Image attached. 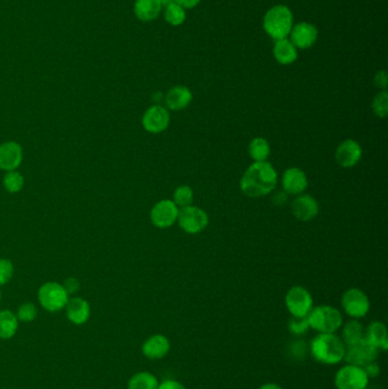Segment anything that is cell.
Instances as JSON below:
<instances>
[{"label":"cell","mask_w":388,"mask_h":389,"mask_svg":"<svg viewBox=\"0 0 388 389\" xmlns=\"http://www.w3.org/2000/svg\"><path fill=\"white\" fill-rule=\"evenodd\" d=\"M278 184V173L269 162H254L240 179V189L247 197L259 198L274 192Z\"/></svg>","instance_id":"cell-1"},{"label":"cell","mask_w":388,"mask_h":389,"mask_svg":"<svg viewBox=\"0 0 388 389\" xmlns=\"http://www.w3.org/2000/svg\"><path fill=\"white\" fill-rule=\"evenodd\" d=\"M310 353L317 362L335 366L344 360L345 344L335 334H319L311 342Z\"/></svg>","instance_id":"cell-2"},{"label":"cell","mask_w":388,"mask_h":389,"mask_svg":"<svg viewBox=\"0 0 388 389\" xmlns=\"http://www.w3.org/2000/svg\"><path fill=\"white\" fill-rule=\"evenodd\" d=\"M294 27V15L291 8L276 5L268 10L263 17V29L274 41L286 39Z\"/></svg>","instance_id":"cell-3"},{"label":"cell","mask_w":388,"mask_h":389,"mask_svg":"<svg viewBox=\"0 0 388 389\" xmlns=\"http://www.w3.org/2000/svg\"><path fill=\"white\" fill-rule=\"evenodd\" d=\"M310 329L319 334H335L343 325V314L339 310L331 305L315 306L307 314Z\"/></svg>","instance_id":"cell-4"},{"label":"cell","mask_w":388,"mask_h":389,"mask_svg":"<svg viewBox=\"0 0 388 389\" xmlns=\"http://www.w3.org/2000/svg\"><path fill=\"white\" fill-rule=\"evenodd\" d=\"M68 299L70 296L68 292L63 285L58 282H46L38 290V301L42 306V309L48 312H60L62 310H64Z\"/></svg>","instance_id":"cell-5"},{"label":"cell","mask_w":388,"mask_h":389,"mask_svg":"<svg viewBox=\"0 0 388 389\" xmlns=\"http://www.w3.org/2000/svg\"><path fill=\"white\" fill-rule=\"evenodd\" d=\"M178 223L180 228L188 235H197L204 231L209 225V215L203 208L194 205L180 208Z\"/></svg>","instance_id":"cell-6"},{"label":"cell","mask_w":388,"mask_h":389,"mask_svg":"<svg viewBox=\"0 0 388 389\" xmlns=\"http://www.w3.org/2000/svg\"><path fill=\"white\" fill-rule=\"evenodd\" d=\"M341 308L352 319L365 318L370 311V301L367 294L359 288H350L341 296Z\"/></svg>","instance_id":"cell-7"},{"label":"cell","mask_w":388,"mask_h":389,"mask_svg":"<svg viewBox=\"0 0 388 389\" xmlns=\"http://www.w3.org/2000/svg\"><path fill=\"white\" fill-rule=\"evenodd\" d=\"M378 349H376L372 342L365 338L351 345L345 346L344 361L348 364L363 368L369 363L375 362L378 357Z\"/></svg>","instance_id":"cell-8"},{"label":"cell","mask_w":388,"mask_h":389,"mask_svg":"<svg viewBox=\"0 0 388 389\" xmlns=\"http://www.w3.org/2000/svg\"><path fill=\"white\" fill-rule=\"evenodd\" d=\"M334 383L337 389H367L369 378L361 366L345 364L335 375Z\"/></svg>","instance_id":"cell-9"},{"label":"cell","mask_w":388,"mask_h":389,"mask_svg":"<svg viewBox=\"0 0 388 389\" xmlns=\"http://www.w3.org/2000/svg\"><path fill=\"white\" fill-rule=\"evenodd\" d=\"M285 305L292 316H307L313 309V297L307 288L294 286L285 296Z\"/></svg>","instance_id":"cell-10"},{"label":"cell","mask_w":388,"mask_h":389,"mask_svg":"<svg viewBox=\"0 0 388 389\" xmlns=\"http://www.w3.org/2000/svg\"><path fill=\"white\" fill-rule=\"evenodd\" d=\"M180 208L171 199H162L153 206L151 221L156 228L166 229L176 225Z\"/></svg>","instance_id":"cell-11"},{"label":"cell","mask_w":388,"mask_h":389,"mask_svg":"<svg viewBox=\"0 0 388 389\" xmlns=\"http://www.w3.org/2000/svg\"><path fill=\"white\" fill-rule=\"evenodd\" d=\"M171 115L166 106L153 105L142 116V127L147 132L153 134H162L169 128Z\"/></svg>","instance_id":"cell-12"},{"label":"cell","mask_w":388,"mask_h":389,"mask_svg":"<svg viewBox=\"0 0 388 389\" xmlns=\"http://www.w3.org/2000/svg\"><path fill=\"white\" fill-rule=\"evenodd\" d=\"M362 154L363 151L358 141L354 139H346L341 141L336 148L335 160L341 168H354L355 165L361 161Z\"/></svg>","instance_id":"cell-13"},{"label":"cell","mask_w":388,"mask_h":389,"mask_svg":"<svg viewBox=\"0 0 388 389\" xmlns=\"http://www.w3.org/2000/svg\"><path fill=\"white\" fill-rule=\"evenodd\" d=\"M291 208L294 216L302 222L312 221L319 214V203L311 194H297Z\"/></svg>","instance_id":"cell-14"},{"label":"cell","mask_w":388,"mask_h":389,"mask_svg":"<svg viewBox=\"0 0 388 389\" xmlns=\"http://www.w3.org/2000/svg\"><path fill=\"white\" fill-rule=\"evenodd\" d=\"M292 44L297 49H309L317 42L319 32L313 24L309 22H300L294 25L291 34Z\"/></svg>","instance_id":"cell-15"},{"label":"cell","mask_w":388,"mask_h":389,"mask_svg":"<svg viewBox=\"0 0 388 389\" xmlns=\"http://www.w3.org/2000/svg\"><path fill=\"white\" fill-rule=\"evenodd\" d=\"M281 186L283 190L287 194H304L309 186V180L305 172L300 168H289L284 172L281 177Z\"/></svg>","instance_id":"cell-16"},{"label":"cell","mask_w":388,"mask_h":389,"mask_svg":"<svg viewBox=\"0 0 388 389\" xmlns=\"http://www.w3.org/2000/svg\"><path fill=\"white\" fill-rule=\"evenodd\" d=\"M23 161V151L15 141L0 145V168L3 171H15Z\"/></svg>","instance_id":"cell-17"},{"label":"cell","mask_w":388,"mask_h":389,"mask_svg":"<svg viewBox=\"0 0 388 389\" xmlns=\"http://www.w3.org/2000/svg\"><path fill=\"white\" fill-rule=\"evenodd\" d=\"M171 342L166 336L156 334L142 342V352L149 360H161L169 354Z\"/></svg>","instance_id":"cell-18"},{"label":"cell","mask_w":388,"mask_h":389,"mask_svg":"<svg viewBox=\"0 0 388 389\" xmlns=\"http://www.w3.org/2000/svg\"><path fill=\"white\" fill-rule=\"evenodd\" d=\"M65 312L68 321L75 325H85L88 323L92 316L90 304L82 297L68 299V304L65 306Z\"/></svg>","instance_id":"cell-19"},{"label":"cell","mask_w":388,"mask_h":389,"mask_svg":"<svg viewBox=\"0 0 388 389\" xmlns=\"http://www.w3.org/2000/svg\"><path fill=\"white\" fill-rule=\"evenodd\" d=\"M166 108L170 111H183L193 101V92L186 86H174L166 92Z\"/></svg>","instance_id":"cell-20"},{"label":"cell","mask_w":388,"mask_h":389,"mask_svg":"<svg viewBox=\"0 0 388 389\" xmlns=\"http://www.w3.org/2000/svg\"><path fill=\"white\" fill-rule=\"evenodd\" d=\"M163 5L159 0H135L133 12L139 21L152 22L159 16Z\"/></svg>","instance_id":"cell-21"},{"label":"cell","mask_w":388,"mask_h":389,"mask_svg":"<svg viewBox=\"0 0 388 389\" xmlns=\"http://www.w3.org/2000/svg\"><path fill=\"white\" fill-rule=\"evenodd\" d=\"M365 338L378 351L388 349V332L385 323L374 321L365 328Z\"/></svg>","instance_id":"cell-22"},{"label":"cell","mask_w":388,"mask_h":389,"mask_svg":"<svg viewBox=\"0 0 388 389\" xmlns=\"http://www.w3.org/2000/svg\"><path fill=\"white\" fill-rule=\"evenodd\" d=\"M274 58L281 65H291L298 58L297 48L292 44L291 40L281 39L274 42Z\"/></svg>","instance_id":"cell-23"},{"label":"cell","mask_w":388,"mask_h":389,"mask_svg":"<svg viewBox=\"0 0 388 389\" xmlns=\"http://www.w3.org/2000/svg\"><path fill=\"white\" fill-rule=\"evenodd\" d=\"M18 323L16 314L10 310L0 311V339L8 340L16 335L18 330Z\"/></svg>","instance_id":"cell-24"},{"label":"cell","mask_w":388,"mask_h":389,"mask_svg":"<svg viewBox=\"0 0 388 389\" xmlns=\"http://www.w3.org/2000/svg\"><path fill=\"white\" fill-rule=\"evenodd\" d=\"M341 327H343V330H341V338L345 346L351 345V344L365 339V328L358 319L350 320Z\"/></svg>","instance_id":"cell-25"},{"label":"cell","mask_w":388,"mask_h":389,"mask_svg":"<svg viewBox=\"0 0 388 389\" xmlns=\"http://www.w3.org/2000/svg\"><path fill=\"white\" fill-rule=\"evenodd\" d=\"M271 154L269 141L263 137L253 138L248 145V155L254 162H266Z\"/></svg>","instance_id":"cell-26"},{"label":"cell","mask_w":388,"mask_h":389,"mask_svg":"<svg viewBox=\"0 0 388 389\" xmlns=\"http://www.w3.org/2000/svg\"><path fill=\"white\" fill-rule=\"evenodd\" d=\"M159 381L152 373L140 371L129 379L128 389H157Z\"/></svg>","instance_id":"cell-27"},{"label":"cell","mask_w":388,"mask_h":389,"mask_svg":"<svg viewBox=\"0 0 388 389\" xmlns=\"http://www.w3.org/2000/svg\"><path fill=\"white\" fill-rule=\"evenodd\" d=\"M164 17H166V21L170 25L179 27L181 24L185 23V21H186V10L178 5V3L172 1V3L166 5Z\"/></svg>","instance_id":"cell-28"},{"label":"cell","mask_w":388,"mask_h":389,"mask_svg":"<svg viewBox=\"0 0 388 389\" xmlns=\"http://www.w3.org/2000/svg\"><path fill=\"white\" fill-rule=\"evenodd\" d=\"M173 203L179 208H187L193 205L194 192L190 186H179L173 192Z\"/></svg>","instance_id":"cell-29"},{"label":"cell","mask_w":388,"mask_h":389,"mask_svg":"<svg viewBox=\"0 0 388 389\" xmlns=\"http://www.w3.org/2000/svg\"><path fill=\"white\" fill-rule=\"evenodd\" d=\"M24 179L23 175L16 171L7 172L3 177V187L6 188L7 192L15 194L20 192L23 188Z\"/></svg>","instance_id":"cell-30"},{"label":"cell","mask_w":388,"mask_h":389,"mask_svg":"<svg viewBox=\"0 0 388 389\" xmlns=\"http://www.w3.org/2000/svg\"><path fill=\"white\" fill-rule=\"evenodd\" d=\"M16 318L20 323H32L37 319L38 310L37 306L34 303H23L22 305L18 306L17 309Z\"/></svg>","instance_id":"cell-31"},{"label":"cell","mask_w":388,"mask_h":389,"mask_svg":"<svg viewBox=\"0 0 388 389\" xmlns=\"http://www.w3.org/2000/svg\"><path fill=\"white\" fill-rule=\"evenodd\" d=\"M372 111L378 118H386L388 114V92L386 90L379 91L372 101Z\"/></svg>","instance_id":"cell-32"},{"label":"cell","mask_w":388,"mask_h":389,"mask_svg":"<svg viewBox=\"0 0 388 389\" xmlns=\"http://www.w3.org/2000/svg\"><path fill=\"white\" fill-rule=\"evenodd\" d=\"M288 329L295 336H303L310 330L307 316H292L288 321Z\"/></svg>","instance_id":"cell-33"},{"label":"cell","mask_w":388,"mask_h":389,"mask_svg":"<svg viewBox=\"0 0 388 389\" xmlns=\"http://www.w3.org/2000/svg\"><path fill=\"white\" fill-rule=\"evenodd\" d=\"M13 275V263L10 260L0 259V286L6 285Z\"/></svg>","instance_id":"cell-34"},{"label":"cell","mask_w":388,"mask_h":389,"mask_svg":"<svg viewBox=\"0 0 388 389\" xmlns=\"http://www.w3.org/2000/svg\"><path fill=\"white\" fill-rule=\"evenodd\" d=\"M63 287H64L65 290L68 292V296L73 295V294H77L80 289V282H79L78 279L75 278V277H70V278L65 280L64 284H63Z\"/></svg>","instance_id":"cell-35"},{"label":"cell","mask_w":388,"mask_h":389,"mask_svg":"<svg viewBox=\"0 0 388 389\" xmlns=\"http://www.w3.org/2000/svg\"><path fill=\"white\" fill-rule=\"evenodd\" d=\"M305 352H307V349H305V342H302V340H297V342L292 344L291 353L294 357H296V359H302V357H304Z\"/></svg>","instance_id":"cell-36"},{"label":"cell","mask_w":388,"mask_h":389,"mask_svg":"<svg viewBox=\"0 0 388 389\" xmlns=\"http://www.w3.org/2000/svg\"><path fill=\"white\" fill-rule=\"evenodd\" d=\"M374 82H375L376 87L382 89V90H386L388 84V77L386 71H379V72H377Z\"/></svg>","instance_id":"cell-37"},{"label":"cell","mask_w":388,"mask_h":389,"mask_svg":"<svg viewBox=\"0 0 388 389\" xmlns=\"http://www.w3.org/2000/svg\"><path fill=\"white\" fill-rule=\"evenodd\" d=\"M363 370L367 373L369 379L370 378H376V377H378L380 375V366H378V363L376 362V361L363 366Z\"/></svg>","instance_id":"cell-38"},{"label":"cell","mask_w":388,"mask_h":389,"mask_svg":"<svg viewBox=\"0 0 388 389\" xmlns=\"http://www.w3.org/2000/svg\"><path fill=\"white\" fill-rule=\"evenodd\" d=\"M157 389H187L183 386V384L177 381V380H164L162 383H159Z\"/></svg>","instance_id":"cell-39"},{"label":"cell","mask_w":388,"mask_h":389,"mask_svg":"<svg viewBox=\"0 0 388 389\" xmlns=\"http://www.w3.org/2000/svg\"><path fill=\"white\" fill-rule=\"evenodd\" d=\"M173 1L183 7L185 10H192L201 3V0H173Z\"/></svg>","instance_id":"cell-40"},{"label":"cell","mask_w":388,"mask_h":389,"mask_svg":"<svg viewBox=\"0 0 388 389\" xmlns=\"http://www.w3.org/2000/svg\"><path fill=\"white\" fill-rule=\"evenodd\" d=\"M287 201V194L283 190V192H278L274 194V201L276 205L285 204V201Z\"/></svg>","instance_id":"cell-41"},{"label":"cell","mask_w":388,"mask_h":389,"mask_svg":"<svg viewBox=\"0 0 388 389\" xmlns=\"http://www.w3.org/2000/svg\"><path fill=\"white\" fill-rule=\"evenodd\" d=\"M259 389H283V388H281V387L279 386V385H277V384L268 383V384H264V385H262V386H261L260 388Z\"/></svg>","instance_id":"cell-42"},{"label":"cell","mask_w":388,"mask_h":389,"mask_svg":"<svg viewBox=\"0 0 388 389\" xmlns=\"http://www.w3.org/2000/svg\"><path fill=\"white\" fill-rule=\"evenodd\" d=\"M161 3H162L163 6H166L168 3H172L173 0H159Z\"/></svg>","instance_id":"cell-43"},{"label":"cell","mask_w":388,"mask_h":389,"mask_svg":"<svg viewBox=\"0 0 388 389\" xmlns=\"http://www.w3.org/2000/svg\"><path fill=\"white\" fill-rule=\"evenodd\" d=\"M0 301H1V292H0Z\"/></svg>","instance_id":"cell-44"}]
</instances>
